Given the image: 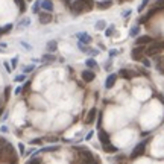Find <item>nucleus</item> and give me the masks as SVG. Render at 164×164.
<instances>
[{
    "label": "nucleus",
    "instance_id": "9",
    "mask_svg": "<svg viewBox=\"0 0 164 164\" xmlns=\"http://www.w3.org/2000/svg\"><path fill=\"white\" fill-rule=\"evenodd\" d=\"M78 38H79V43H82V44H88V43L91 41V37L88 34H85V32L78 34Z\"/></svg>",
    "mask_w": 164,
    "mask_h": 164
},
{
    "label": "nucleus",
    "instance_id": "36",
    "mask_svg": "<svg viewBox=\"0 0 164 164\" xmlns=\"http://www.w3.org/2000/svg\"><path fill=\"white\" fill-rule=\"evenodd\" d=\"M143 64L146 65V67H150V61L149 59H143Z\"/></svg>",
    "mask_w": 164,
    "mask_h": 164
},
{
    "label": "nucleus",
    "instance_id": "16",
    "mask_svg": "<svg viewBox=\"0 0 164 164\" xmlns=\"http://www.w3.org/2000/svg\"><path fill=\"white\" fill-rule=\"evenodd\" d=\"M56 47H58V44H56V41H53V40L47 43V50H49V52H55Z\"/></svg>",
    "mask_w": 164,
    "mask_h": 164
},
{
    "label": "nucleus",
    "instance_id": "17",
    "mask_svg": "<svg viewBox=\"0 0 164 164\" xmlns=\"http://www.w3.org/2000/svg\"><path fill=\"white\" fill-rule=\"evenodd\" d=\"M14 2L18 5L20 12H24V11H26V3H24V0H14Z\"/></svg>",
    "mask_w": 164,
    "mask_h": 164
},
{
    "label": "nucleus",
    "instance_id": "14",
    "mask_svg": "<svg viewBox=\"0 0 164 164\" xmlns=\"http://www.w3.org/2000/svg\"><path fill=\"white\" fill-rule=\"evenodd\" d=\"M102 149H103L105 150V152H116V146H111V143H109V141H108V143H102Z\"/></svg>",
    "mask_w": 164,
    "mask_h": 164
},
{
    "label": "nucleus",
    "instance_id": "30",
    "mask_svg": "<svg viewBox=\"0 0 164 164\" xmlns=\"http://www.w3.org/2000/svg\"><path fill=\"white\" fill-rule=\"evenodd\" d=\"M113 30H114V28H109V29H106V32H105V35H106V37H111Z\"/></svg>",
    "mask_w": 164,
    "mask_h": 164
},
{
    "label": "nucleus",
    "instance_id": "3",
    "mask_svg": "<svg viewBox=\"0 0 164 164\" xmlns=\"http://www.w3.org/2000/svg\"><path fill=\"white\" fill-rule=\"evenodd\" d=\"M94 78H96V74L91 72V70H84L82 72V79L85 82H93L94 81Z\"/></svg>",
    "mask_w": 164,
    "mask_h": 164
},
{
    "label": "nucleus",
    "instance_id": "40",
    "mask_svg": "<svg viewBox=\"0 0 164 164\" xmlns=\"http://www.w3.org/2000/svg\"><path fill=\"white\" fill-rule=\"evenodd\" d=\"M128 15H131V9H129V11H125V12H123V17H128Z\"/></svg>",
    "mask_w": 164,
    "mask_h": 164
},
{
    "label": "nucleus",
    "instance_id": "29",
    "mask_svg": "<svg viewBox=\"0 0 164 164\" xmlns=\"http://www.w3.org/2000/svg\"><path fill=\"white\" fill-rule=\"evenodd\" d=\"M82 2L87 5V8H91L93 6V0H82Z\"/></svg>",
    "mask_w": 164,
    "mask_h": 164
},
{
    "label": "nucleus",
    "instance_id": "12",
    "mask_svg": "<svg viewBox=\"0 0 164 164\" xmlns=\"http://www.w3.org/2000/svg\"><path fill=\"white\" fill-rule=\"evenodd\" d=\"M41 6H43V9L47 11V12L53 11V3L50 2V0H43V2H41Z\"/></svg>",
    "mask_w": 164,
    "mask_h": 164
},
{
    "label": "nucleus",
    "instance_id": "35",
    "mask_svg": "<svg viewBox=\"0 0 164 164\" xmlns=\"http://www.w3.org/2000/svg\"><path fill=\"white\" fill-rule=\"evenodd\" d=\"M32 144H38V143H41V138H35V140H32L30 141Z\"/></svg>",
    "mask_w": 164,
    "mask_h": 164
},
{
    "label": "nucleus",
    "instance_id": "44",
    "mask_svg": "<svg viewBox=\"0 0 164 164\" xmlns=\"http://www.w3.org/2000/svg\"><path fill=\"white\" fill-rule=\"evenodd\" d=\"M2 113H3V109H2V108H0V114H2Z\"/></svg>",
    "mask_w": 164,
    "mask_h": 164
},
{
    "label": "nucleus",
    "instance_id": "37",
    "mask_svg": "<svg viewBox=\"0 0 164 164\" xmlns=\"http://www.w3.org/2000/svg\"><path fill=\"white\" fill-rule=\"evenodd\" d=\"M29 163H41L40 158H34V159H29Z\"/></svg>",
    "mask_w": 164,
    "mask_h": 164
},
{
    "label": "nucleus",
    "instance_id": "31",
    "mask_svg": "<svg viewBox=\"0 0 164 164\" xmlns=\"http://www.w3.org/2000/svg\"><path fill=\"white\" fill-rule=\"evenodd\" d=\"M18 150H20V153H24V144L23 143L18 144Z\"/></svg>",
    "mask_w": 164,
    "mask_h": 164
},
{
    "label": "nucleus",
    "instance_id": "7",
    "mask_svg": "<svg viewBox=\"0 0 164 164\" xmlns=\"http://www.w3.org/2000/svg\"><path fill=\"white\" fill-rule=\"evenodd\" d=\"M96 114H97V109L96 108H91L90 111H88L87 117H85V123H87V125H91L93 120H94V117H96Z\"/></svg>",
    "mask_w": 164,
    "mask_h": 164
},
{
    "label": "nucleus",
    "instance_id": "2",
    "mask_svg": "<svg viewBox=\"0 0 164 164\" xmlns=\"http://www.w3.org/2000/svg\"><path fill=\"white\" fill-rule=\"evenodd\" d=\"M81 157H82V161L84 163H94L96 159L93 158V153L91 152H88V150H81Z\"/></svg>",
    "mask_w": 164,
    "mask_h": 164
},
{
    "label": "nucleus",
    "instance_id": "43",
    "mask_svg": "<svg viewBox=\"0 0 164 164\" xmlns=\"http://www.w3.org/2000/svg\"><path fill=\"white\" fill-rule=\"evenodd\" d=\"M47 140H49V141H56V138H55V137H49Z\"/></svg>",
    "mask_w": 164,
    "mask_h": 164
},
{
    "label": "nucleus",
    "instance_id": "21",
    "mask_svg": "<svg viewBox=\"0 0 164 164\" xmlns=\"http://www.w3.org/2000/svg\"><path fill=\"white\" fill-rule=\"evenodd\" d=\"M111 5H113V3H111V2H109V0H108V2H100L99 5H97V6H99V8H102V9H103V8H109Z\"/></svg>",
    "mask_w": 164,
    "mask_h": 164
},
{
    "label": "nucleus",
    "instance_id": "26",
    "mask_svg": "<svg viewBox=\"0 0 164 164\" xmlns=\"http://www.w3.org/2000/svg\"><path fill=\"white\" fill-rule=\"evenodd\" d=\"M40 6H41V3H40V2H35V5H34V8H32V11H34V12H38Z\"/></svg>",
    "mask_w": 164,
    "mask_h": 164
},
{
    "label": "nucleus",
    "instance_id": "1",
    "mask_svg": "<svg viewBox=\"0 0 164 164\" xmlns=\"http://www.w3.org/2000/svg\"><path fill=\"white\" fill-rule=\"evenodd\" d=\"M144 149H146V141H141V143H138V144H137V148L132 150L131 158H138V157H141V155L144 153Z\"/></svg>",
    "mask_w": 164,
    "mask_h": 164
},
{
    "label": "nucleus",
    "instance_id": "13",
    "mask_svg": "<svg viewBox=\"0 0 164 164\" xmlns=\"http://www.w3.org/2000/svg\"><path fill=\"white\" fill-rule=\"evenodd\" d=\"M157 68L161 74H164V58L163 56H158L157 58Z\"/></svg>",
    "mask_w": 164,
    "mask_h": 164
},
{
    "label": "nucleus",
    "instance_id": "32",
    "mask_svg": "<svg viewBox=\"0 0 164 164\" xmlns=\"http://www.w3.org/2000/svg\"><path fill=\"white\" fill-rule=\"evenodd\" d=\"M29 23H30V20H29V18H24L23 21H21V26H28Z\"/></svg>",
    "mask_w": 164,
    "mask_h": 164
},
{
    "label": "nucleus",
    "instance_id": "18",
    "mask_svg": "<svg viewBox=\"0 0 164 164\" xmlns=\"http://www.w3.org/2000/svg\"><path fill=\"white\" fill-rule=\"evenodd\" d=\"M105 26H106L105 21H103V20H99V21L96 23V29H97V30H103V29H105Z\"/></svg>",
    "mask_w": 164,
    "mask_h": 164
},
{
    "label": "nucleus",
    "instance_id": "27",
    "mask_svg": "<svg viewBox=\"0 0 164 164\" xmlns=\"http://www.w3.org/2000/svg\"><path fill=\"white\" fill-rule=\"evenodd\" d=\"M9 93H11V88L6 87V88H5V99H6V100L9 99Z\"/></svg>",
    "mask_w": 164,
    "mask_h": 164
},
{
    "label": "nucleus",
    "instance_id": "19",
    "mask_svg": "<svg viewBox=\"0 0 164 164\" xmlns=\"http://www.w3.org/2000/svg\"><path fill=\"white\" fill-rule=\"evenodd\" d=\"M120 74L125 79H131L132 78V73H129V70H120Z\"/></svg>",
    "mask_w": 164,
    "mask_h": 164
},
{
    "label": "nucleus",
    "instance_id": "10",
    "mask_svg": "<svg viewBox=\"0 0 164 164\" xmlns=\"http://www.w3.org/2000/svg\"><path fill=\"white\" fill-rule=\"evenodd\" d=\"M149 43H152V38H150V37H146V35H144V37H138V38L135 40V44H137V46H143V44H149Z\"/></svg>",
    "mask_w": 164,
    "mask_h": 164
},
{
    "label": "nucleus",
    "instance_id": "4",
    "mask_svg": "<svg viewBox=\"0 0 164 164\" xmlns=\"http://www.w3.org/2000/svg\"><path fill=\"white\" fill-rule=\"evenodd\" d=\"M116 81H117V74H109L108 79L105 81V88H106V90L113 88V87H114V84H116Z\"/></svg>",
    "mask_w": 164,
    "mask_h": 164
},
{
    "label": "nucleus",
    "instance_id": "28",
    "mask_svg": "<svg viewBox=\"0 0 164 164\" xmlns=\"http://www.w3.org/2000/svg\"><path fill=\"white\" fill-rule=\"evenodd\" d=\"M138 30H140L138 28H134V29H131V32H129V34H131V37H134V35H137V34H138Z\"/></svg>",
    "mask_w": 164,
    "mask_h": 164
},
{
    "label": "nucleus",
    "instance_id": "24",
    "mask_svg": "<svg viewBox=\"0 0 164 164\" xmlns=\"http://www.w3.org/2000/svg\"><path fill=\"white\" fill-rule=\"evenodd\" d=\"M59 146H50V148H44L43 152H52V150H58Z\"/></svg>",
    "mask_w": 164,
    "mask_h": 164
},
{
    "label": "nucleus",
    "instance_id": "25",
    "mask_svg": "<svg viewBox=\"0 0 164 164\" xmlns=\"http://www.w3.org/2000/svg\"><path fill=\"white\" fill-rule=\"evenodd\" d=\"M148 3H149V0H143V2H141V5L138 6V11H140V12L143 11V9H144V6L148 5Z\"/></svg>",
    "mask_w": 164,
    "mask_h": 164
},
{
    "label": "nucleus",
    "instance_id": "20",
    "mask_svg": "<svg viewBox=\"0 0 164 164\" xmlns=\"http://www.w3.org/2000/svg\"><path fill=\"white\" fill-rule=\"evenodd\" d=\"M11 29H12V24H6L5 28H2V29H0V35H3V34H8V32H9Z\"/></svg>",
    "mask_w": 164,
    "mask_h": 164
},
{
    "label": "nucleus",
    "instance_id": "34",
    "mask_svg": "<svg viewBox=\"0 0 164 164\" xmlns=\"http://www.w3.org/2000/svg\"><path fill=\"white\" fill-rule=\"evenodd\" d=\"M15 81H17V82H21V81H24V76H23V74H21V76H17V78H15Z\"/></svg>",
    "mask_w": 164,
    "mask_h": 164
},
{
    "label": "nucleus",
    "instance_id": "6",
    "mask_svg": "<svg viewBox=\"0 0 164 164\" xmlns=\"http://www.w3.org/2000/svg\"><path fill=\"white\" fill-rule=\"evenodd\" d=\"M84 8H87V5L82 2V0H76V2L73 3V11L76 12V14L82 12V11H84Z\"/></svg>",
    "mask_w": 164,
    "mask_h": 164
},
{
    "label": "nucleus",
    "instance_id": "41",
    "mask_svg": "<svg viewBox=\"0 0 164 164\" xmlns=\"http://www.w3.org/2000/svg\"><path fill=\"white\" fill-rule=\"evenodd\" d=\"M5 67H6V70H8V72H11V65L8 64V63H5Z\"/></svg>",
    "mask_w": 164,
    "mask_h": 164
},
{
    "label": "nucleus",
    "instance_id": "8",
    "mask_svg": "<svg viewBox=\"0 0 164 164\" xmlns=\"http://www.w3.org/2000/svg\"><path fill=\"white\" fill-rule=\"evenodd\" d=\"M38 18H40V23L47 24V23H50V21H52V15L49 14V12H41Z\"/></svg>",
    "mask_w": 164,
    "mask_h": 164
},
{
    "label": "nucleus",
    "instance_id": "42",
    "mask_svg": "<svg viewBox=\"0 0 164 164\" xmlns=\"http://www.w3.org/2000/svg\"><path fill=\"white\" fill-rule=\"evenodd\" d=\"M29 85H30V82L28 81V82H26V84H24V87H23V88H24V90H26V88H29Z\"/></svg>",
    "mask_w": 164,
    "mask_h": 164
},
{
    "label": "nucleus",
    "instance_id": "38",
    "mask_svg": "<svg viewBox=\"0 0 164 164\" xmlns=\"http://www.w3.org/2000/svg\"><path fill=\"white\" fill-rule=\"evenodd\" d=\"M30 70H34V65H29V67H26V68H24V72H26V73H29Z\"/></svg>",
    "mask_w": 164,
    "mask_h": 164
},
{
    "label": "nucleus",
    "instance_id": "5",
    "mask_svg": "<svg viewBox=\"0 0 164 164\" xmlns=\"http://www.w3.org/2000/svg\"><path fill=\"white\" fill-rule=\"evenodd\" d=\"M143 52H144V49L143 47H137L132 50V59H135V61H141V56H143Z\"/></svg>",
    "mask_w": 164,
    "mask_h": 164
},
{
    "label": "nucleus",
    "instance_id": "39",
    "mask_svg": "<svg viewBox=\"0 0 164 164\" xmlns=\"http://www.w3.org/2000/svg\"><path fill=\"white\" fill-rule=\"evenodd\" d=\"M21 91H23V88H21V87H18V88H15V94H20Z\"/></svg>",
    "mask_w": 164,
    "mask_h": 164
},
{
    "label": "nucleus",
    "instance_id": "45",
    "mask_svg": "<svg viewBox=\"0 0 164 164\" xmlns=\"http://www.w3.org/2000/svg\"><path fill=\"white\" fill-rule=\"evenodd\" d=\"M0 52H2V49H0Z\"/></svg>",
    "mask_w": 164,
    "mask_h": 164
},
{
    "label": "nucleus",
    "instance_id": "33",
    "mask_svg": "<svg viewBox=\"0 0 164 164\" xmlns=\"http://www.w3.org/2000/svg\"><path fill=\"white\" fill-rule=\"evenodd\" d=\"M18 58H12V61H11V64H12V67H17V63H18V61H17Z\"/></svg>",
    "mask_w": 164,
    "mask_h": 164
},
{
    "label": "nucleus",
    "instance_id": "15",
    "mask_svg": "<svg viewBox=\"0 0 164 164\" xmlns=\"http://www.w3.org/2000/svg\"><path fill=\"white\" fill-rule=\"evenodd\" d=\"M99 140H100V143H108V141H109V135L106 134L105 131H100L99 132Z\"/></svg>",
    "mask_w": 164,
    "mask_h": 164
},
{
    "label": "nucleus",
    "instance_id": "23",
    "mask_svg": "<svg viewBox=\"0 0 164 164\" xmlns=\"http://www.w3.org/2000/svg\"><path fill=\"white\" fill-rule=\"evenodd\" d=\"M87 65H88V67H90V68H96V61L94 59H87Z\"/></svg>",
    "mask_w": 164,
    "mask_h": 164
},
{
    "label": "nucleus",
    "instance_id": "22",
    "mask_svg": "<svg viewBox=\"0 0 164 164\" xmlns=\"http://www.w3.org/2000/svg\"><path fill=\"white\" fill-rule=\"evenodd\" d=\"M56 58L53 55H44L43 56V61H47V63H50V61H55Z\"/></svg>",
    "mask_w": 164,
    "mask_h": 164
},
{
    "label": "nucleus",
    "instance_id": "11",
    "mask_svg": "<svg viewBox=\"0 0 164 164\" xmlns=\"http://www.w3.org/2000/svg\"><path fill=\"white\" fill-rule=\"evenodd\" d=\"M158 52H161V49H159L158 46H155V44H152L148 50H146V55H149V56H153V55H157Z\"/></svg>",
    "mask_w": 164,
    "mask_h": 164
}]
</instances>
